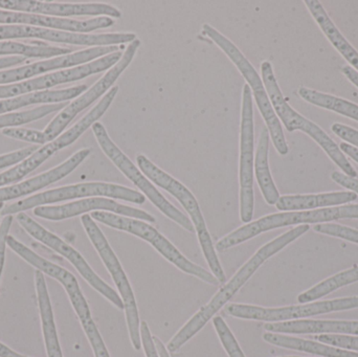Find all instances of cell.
<instances>
[{"instance_id":"c3c4849f","label":"cell","mask_w":358,"mask_h":357,"mask_svg":"<svg viewBox=\"0 0 358 357\" xmlns=\"http://www.w3.org/2000/svg\"><path fill=\"white\" fill-rule=\"evenodd\" d=\"M0 357H29L22 356V354H17V352L13 351L12 349L4 345V344L0 343Z\"/></svg>"},{"instance_id":"484cf974","label":"cell","mask_w":358,"mask_h":357,"mask_svg":"<svg viewBox=\"0 0 358 357\" xmlns=\"http://www.w3.org/2000/svg\"><path fill=\"white\" fill-rule=\"evenodd\" d=\"M87 90L86 85L73 86L71 88L59 90H44V92H33L23 94L15 98L2 99L0 100V115H8L12 111L22 107L36 104H60L66 101L78 98Z\"/></svg>"},{"instance_id":"ba28073f","label":"cell","mask_w":358,"mask_h":357,"mask_svg":"<svg viewBox=\"0 0 358 357\" xmlns=\"http://www.w3.org/2000/svg\"><path fill=\"white\" fill-rule=\"evenodd\" d=\"M117 92H119V86H113L101 99L100 102L90 112L86 113L80 121H78L73 127L69 128L67 131L63 132L56 140L37 149L31 156L27 157L18 165L10 168L3 173H0V188L20 182L25 176L35 171L44 161L56 154L58 151L71 146L76 140H79L80 136L84 132L87 131L88 128L92 127V125L96 124L108 110L109 107L115 101Z\"/></svg>"},{"instance_id":"f546056e","label":"cell","mask_w":358,"mask_h":357,"mask_svg":"<svg viewBox=\"0 0 358 357\" xmlns=\"http://www.w3.org/2000/svg\"><path fill=\"white\" fill-rule=\"evenodd\" d=\"M299 96L310 104L334 111L358 122V105L355 103L306 87H301L299 89Z\"/></svg>"},{"instance_id":"ffe728a7","label":"cell","mask_w":358,"mask_h":357,"mask_svg":"<svg viewBox=\"0 0 358 357\" xmlns=\"http://www.w3.org/2000/svg\"><path fill=\"white\" fill-rule=\"evenodd\" d=\"M6 245L19 257L22 258L25 262H27L29 265L33 266L36 270L41 272L42 274L52 277V279L58 281L64 287L78 318L85 316V314H92L87 301H86L83 293L80 289L79 283L71 272H69L65 268H61V266L57 265V264L52 263V262L48 261V260L44 259L43 257L38 255L35 252L31 251V249L25 247L24 245L19 242L17 239L10 236V235L6 238Z\"/></svg>"},{"instance_id":"7402d4cb","label":"cell","mask_w":358,"mask_h":357,"mask_svg":"<svg viewBox=\"0 0 358 357\" xmlns=\"http://www.w3.org/2000/svg\"><path fill=\"white\" fill-rule=\"evenodd\" d=\"M92 150L90 149H81V150L71 155L69 159L63 161L61 165L52 168L50 171L39 174L35 177L29 178L22 182H17L15 184H10L8 187L0 188V203L14 201V199L20 198V197L27 196V195L33 194L50 184H55L59 180H63L67 175L75 171L88 156H90Z\"/></svg>"},{"instance_id":"3957f363","label":"cell","mask_w":358,"mask_h":357,"mask_svg":"<svg viewBox=\"0 0 358 357\" xmlns=\"http://www.w3.org/2000/svg\"><path fill=\"white\" fill-rule=\"evenodd\" d=\"M341 219H358V205H340V207H324V209L310 210V211L283 212L264 216L256 221L246 224L238 230L221 239L215 245V249L224 252L236 245L250 240L254 237L289 226H302L310 224H327Z\"/></svg>"},{"instance_id":"60d3db41","label":"cell","mask_w":358,"mask_h":357,"mask_svg":"<svg viewBox=\"0 0 358 357\" xmlns=\"http://www.w3.org/2000/svg\"><path fill=\"white\" fill-rule=\"evenodd\" d=\"M331 129L338 138L344 140L347 144L357 147L358 149V131L357 129L340 123L334 124Z\"/></svg>"},{"instance_id":"603a6c76","label":"cell","mask_w":358,"mask_h":357,"mask_svg":"<svg viewBox=\"0 0 358 357\" xmlns=\"http://www.w3.org/2000/svg\"><path fill=\"white\" fill-rule=\"evenodd\" d=\"M267 333L287 335H343L358 337L357 321L301 320L267 323Z\"/></svg>"},{"instance_id":"277c9868","label":"cell","mask_w":358,"mask_h":357,"mask_svg":"<svg viewBox=\"0 0 358 357\" xmlns=\"http://www.w3.org/2000/svg\"><path fill=\"white\" fill-rule=\"evenodd\" d=\"M136 163H138L141 171L148 180L167 191L172 196L176 197L180 205L185 207V211L189 214V220L197 233L198 240H199L206 263L210 266V270H212L213 275L216 277L217 280L220 283L225 282L227 276L223 272L222 266H221L218 256L215 251L212 237L206 228V221H204L197 199L185 184H181L173 176L155 165L146 155L138 154L136 156Z\"/></svg>"},{"instance_id":"30bf717a","label":"cell","mask_w":358,"mask_h":357,"mask_svg":"<svg viewBox=\"0 0 358 357\" xmlns=\"http://www.w3.org/2000/svg\"><path fill=\"white\" fill-rule=\"evenodd\" d=\"M81 222L88 238L92 241V245L98 252L103 263L106 266L109 274L113 277V282L115 283L117 289H119L122 301L124 303L130 340H131L134 349L138 351L142 348L140 316H138V305H136V298H134L129 279L126 276L125 272L122 268L121 262L119 261L115 252L109 245L106 237L104 236L101 228L96 226L92 216L85 214V215L82 216Z\"/></svg>"},{"instance_id":"f35d334b","label":"cell","mask_w":358,"mask_h":357,"mask_svg":"<svg viewBox=\"0 0 358 357\" xmlns=\"http://www.w3.org/2000/svg\"><path fill=\"white\" fill-rule=\"evenodd\" d=\"M37 149V147H27V148L20 149V150L13 151V152L0 155V170L12 167L14 165H18L19 163L24 161L25 159L31 156Z\"/></svg>"},{"instance_id":"bcb514c9","label":"cell","mask_w":358,"mask_h":357,"mask_svg":"<svg viewBox=\"0 0 358 357\" xmlns=\"http://www.w3.org/2000/svg\"><path fill=\"white\" fill-rule=\"evenodd\" d=\"M343 73L350 80L351 83L355 84L358 88V71H355L352 67L349 66V65H347V66L343 68Z\"/></svg>"},{"instance_id":"ee69618b","label":"cell","mask_w":358,"mask_h":357,"mask_svg":"<svg viewBox=\"0 0 358 357\" xmlns=\"http://www.w3.org/2000/svg\"><path fill=\"white\" fill-rule=\"evenodd\" d=\"M25 61H27V58L21 56L3 57V58H0V69L15 66V65L25 62Z\"/></svg>"},{"instance_id":"d6986e66","label":"cell","mask_w":358,"mask_h":357,"mask_svg":"<svg viewBox=\"0 0 358 357\" xmlns=\"http://www.w3.org/2000/svg\"><path fill=\"white\" fill-rule=\"evenodd\" d=\"M0 8L12 12L29 13L66 18L71 16H96L121 18L119 8L106 3H60L37 0H0Z\"/></svg>"},{"instance_id":"7dc6e473","label":"cell","mask_w":358,"mask_h":357,"mask_svg":"<svg viewBox=\"0 0 358 357\" xmlns=\"http://www.w3.org/2000/svg\"><path fill=\"white\" fill-rule=\"evenodd\" d=\"M153 341H155V347H157L159 357H171L170 356L169 351H168L167 348L165 347L163 342H162L159 337H153Z\"/></svg>"},{"instance_id":"9a60e30c","label":"cell","mask_w":358,"mask_h":357,"mask_svg":"<svg viewBox=\"0 0 358 357\" xmlns=\"http://www.w3.org/2000/svg\"><path fill=\"white\" fill-rule=\"evenodd\" d=\"M122 56H123L122 50H119L79 66L61 69L41 77L20 82V83L0 85V100L33 94V92H44V89H48L61 84L79 81L90 75L109 71L121 60Z\"/></svg>"},{"instance_id":"8fae6325","label":"cell","mask_w":358,"mask_h":357,"mask_svg":"<svg viewBox=\"0 0 358 357\" xmlns=\"http://www.w3.org/2000/svg\"><path fill=\"white\" fill-rule=\"evenodd\" d=\"M255 121L252 90L244 84L242 90L241 128H240V218L252 222L255 209Z\"/></svg>"},{"instance_id":"e0dca14e","label":"cell","mask_w":358,"mask_h":357,"mask_svg":"<svg viewBox=\"0 0 358 357\" xmlns=\"http://www.w3.org/2000/svg\"><path fill=\"white\" fill-rule=\"evenodd\" d=\"M96 211L110 212L117 215L134 218V219L143 220L150 224L157 221V219L146 211L121 205L113 199L105 198V197H92V198L81 199V201L61 205L38 207L34 209V215L43 219L52 220V221H60V220L69 219L76 216L85 215L88 212Z\"/></svg>"},{"instance_id":"4fadbf2b","label":"cell","mask_w":358,"mask_h":357,"mask_svg":"<svg viewBox=\"0 0 358 357\" xmlns=\"http://www.w3.org/2000/svg\"><path fill=\"white\" fill-rule=\"evenodd\" d=\"M17 221L20 224L21 228L29 235L33 237L36 240L39 241L42 245H46L50 247L52 251L58 253L59 255L64 257L65 259L69 260L73 268L79 272V274L83 277L84 280L92 287L96 289L98 293H100L103 297L106 298L108 301H110L115 307L119 309H124V303L122 301V298L117 295L115 289H111L108 284L104 282L96 272L90 268V264L84 259L83 256L76 251L71 245L65 242L64 240L60 237L55 235L54 233L50 232L41 224L36 222L33 218L29 217L24 212L22 213L17 214Z\"/></svg>"},{"instance_id":"7bdbcfd3","label":"cell","mask_w":358,"mask_h":357,"mask_svg":"<svg viewBox=\"0 0 358 357\" xmlns=\"http://www.w3.org/2000/svg\"><path fill=\"white\" fill-rule=\"evenodd\" d=\"M331 178L336 184L348 189V190L352 191V192L357 193L358 195L357 178L349 177V176L345 175L344 173H341V172H334V173L331 174Z\"/></svg>"},{"instance_id":"ab89813d","label":"cell","mask_w":358,"mask_h":357,"mask_svg":"<svg viewBox=\"0 0 358 357\" xmlns=\"http://www.w3.org/2000/svg\"><path fill=\"white\" fill-rule=\"evenodd\" d=\"M13 220H14L13 215L6 216L0 224V280H1L4 259H6V238H8Z\"/></svg>"},{"instance_id":"52a82bcc","label":"cell","mask_w":358,"mask_h":357,"mask_svg":"<svg viewBox=\"0 0 358 357\" xmlns=\"http://www.w3.org/2000/svg\"><path fill=\"white\" fill-rule=\"evenodd\" d=\"M90 216L92 219L101 222L105 226L129 233V234L134 235V236L150 243L164 258L174 264L181 272L196 277L210 285L220 284L214 275L206 272L201 266L187 260L164 235H162L157 228H153L146 221L117 215L110 212H92Z\"/></svg>"},{"instance_id":"8d00e7d4","label":"cell","mask_w":358,"mask_h":357,"mask_svg":"<svg viewBox=\"0 0 358 357\" xmlns=\"http://www.w3.org/2000/svg\"><path fill=\"white\" fill-rule=\"evenodd\" d=\"M315 340L320 343L326 344V345L358 351V337L343 335H320L315 337Z\"/></svg>"},{"instance_id":"f907efd6","label":"cell","mask_w":358,"mask_h":357,"mask_svg":"<svg viewBox=\"0 0 358 357\" xmlns=\"http://www.w3.org/2000/svg\"><path fill=\"white\" fill-rule=\"evenodd\" d=\"M284 357H301V356H284Z\"/></svg>"},{"instance_id":"5b68a950","label":"cell","mask_w":358,"mask_h":357,"mask_svg":"<svg viewBox=\"0 0 358 357\" xmlns=\"http://www.w3.org/2000/svg\"><path fill=\"white\" fill-rule=\"evenodd\" d=\"M202 34L218 45V48L229 57V60L235 64L238 71L243 75L246 84L250 86L252 94H254L259 111L266 124V128L268 129L273 146L277 149L279 154L283 155V156L288 154L289 148H288V144L286 142L285 136H284L281 122L275 115V109H273L268 94H267L266 88L263 84L262 78L259 75L258 71L246 59L243 52L229 38L225 37L212 25L204 23L202 25Z\"/></svg>"},{"instance_id":"4dcf8cb0","label":"cell","mask_w":358,"mask_h":357,"mask_svg":"<svg viewBox=\"0 0 358 357\" xmlns=\"http://www.w3.org/2000/svg\"><path fill=\"white\" fill-rule=\"evenodd\" d=\"M357 282H358V266L326 279L325 281L315 285L309 291L301 293L298 297V301L301 304L311 303V302L317 301L342 287Z\"/></svg>"},{"instance_id":"f1b7e54d","label":"cell","mask_w":358,"mask_h":357,"mask_svg":"<svg viewBox=\"0 0 358 357\" xmlns=\"http://www.w3.org/2000/svg\"><path fill=\"white\" fill-rule=\"evenodd\" d=\"M269 142H271V136H269L268 129L263 127L259 138L258 146H257L256 156H255V173L265 201L268 205H273L278 203L281 196L269 169Z\"/></svg>"},{"instance_id":"d6a6232c","label":"cell","mask_w":358,"mask_h":357,"mask_svg":"<svg viewBox=\"0 0 358 357\" xmlns=\"http://www.w3.org/2000/svg\"><path fill=\"white\" fill-rule=\"evenodd\" d=\"M67 105L69 104H66V103H60V104H46L43 105V106L37 107V108L31 109V110L0 115V129L18 127V126L37 121V119L45 117L46 115H50V113L62 110Z\"/></svg>"},{"instance_id":"b9f144b4","label":"cell","mask_w":358,"mask_h":357,"mask_svg":"<svg viewBox=\"0 0 358 357\" xmlns=\"http://www.w3.org/2000/svg\"><path fill=\"white\" fill-rule=\"evenodd\" d=\"M141 340H142V346L144 347L146 357H159L150 329L146 322H142L141 324Z\"/></svg>"},{"instance_id":"2e32d148","label":"cell","mask_w":358,"mask_h":357,"mask_svg":"<svg viewBox=\"0 0 358 357\" xmlns=\"http://www.w3.org/2000/svg\"><path fill=\"white\" fill-rule=\"evenodd\" d=\"M36 39L56 43L71 44L83 46H111L117 44L131 43L138 39L134 33L78 34L69 31H55L21 24H0V41L12 39Z\"/></svg>"},{"instance_id":"d590c367","label":"cell","mask_w":358,"mask_h":357,"mask_svg":"<svg viewBox=\"0 0 358 357\" xmlns=\"http://www.w3.org/2000/svg\"><path fill=\"white\" fill-rule=\"evenodd\" d=\"M313 230L320 234L329 235L358 245V231L349 226L336 224H315Z\"/></svg>"},{"instance_id":"681fc988","label":"cell","mask_w":358,"mask_h":357,"mask_svg":"<svg viewBox=\"0 0 358 357\" xmlns=\"http://www.w3.org/2000/svg\"><path fill=\"white\" fill-rule=\"evenodd\" d=\"M3 207H4L3 203H0V212H1V210L3 209Z\"/></svg>"},{"instance_id":"4316f807","label":"cell","mask_w":358,"mask_h":357,"mask_svg":"<svg viewBox=\"0 0 358 357\" xmlns=\"http://www.w3.org/2000/svg\"><path fill=\"white\" fill-rule=\"evenodd\" d=\"M309 12L313 15L315 20L317 21L319 27H321L326 37L331 42L332 45L340 52V54L346 59L347 62L351 64L352 68L358 71V52L349 43L348 40L343 36L340 29L334 24V21L330 18L328 13L326 12L321 2L317 0H306L305 1Z\"/></svg>"},{"instance_id":"7a4b0ae2","label":"cell","mask_w":358,"mask_h":357,"mask_svg":"<svg viewBox=\"0 0 358 357\" xmlns=\"http://www.w3.org/2000/svg\"><path fill=\"white\" fill-rule=\"evenodd\" d=\"M261 73H262V81L266 88L267 94L271 105L275 109V115L279 117L280 122L284 124L287 131L294 132L296 130H301L308 134L315 143L321 146V148L327 153L328 156L336 163L340 169L343 170L345 175L349 177L357 178V170L351 165L350 161L345 156L340 146L322 129L320 126L313 122L309 121L306 117L294 110L286 99L284 98L279 84L275 79L273 73V65L268 61H264L261 64Z\"/></svg>"},{"instance_id":"cb8c5ba5","label":"cell","mask_w":358,"mask_h":357,"mask_svg":"<svg viewBox=\"0 0 358 357\" xmlns=\"http://www.w3.org/2000/svg\"><path fill=\"white\" fill-rule=\"evenodd\" d=\"M358 195L352 191L322 193L310 195H286L281 196L275 207L282 212L310 211L324 207H340L357 201Z\"/></svg>"},{"instance_id":"9c48e42d","label":"cell","mask_w":358,"mask_h":357,"mask_svg":"<svg viewBox=\"0 0 358 357\" xmlns=\"http://www.w3.org/2000/svg\"><path fill=\"white\" fill-rule=\"evenodd\" d=\"M92 131H94V136H96V142L99 146L102 149L104 154L115 163V167L128 178L134 182V186L138 187L145 196L164 214L167 216L169 219L173 220L174 222L179 224L181 228L189 232L193 233L195 231L193 224H192L189 218L185 216L182 212L179 211L178 207H174L157 188L155 184L151 182L150 180L146 177L138 169L136 165L130 161L129 157L115 145V143L111 140L107 132L106 128L104 125L96 122V124L92 125Z\"/></svg>"},{"instance_id":"6da1fadb","label":"cell","mask_w":358,"mask_h":357,"mask_svg":"<svg viewBox=\"0 0 358 357\" xmlns=\"http://www.w3.org/2000/svg\"><path fill=\"white\" fill-rule=\"evenodd\" d=\"M308 224L298 226L292 230L288 231L285 234L273 239L267 245H263L257 253L236 272L227 284L223 285L213 299L201 308L180 330L176 333V337L169 342L167 350L169 352H178L185 343L189 341L194 335H197L213 316L225 305L229 303L234 296L241 289V287L250 280V277L258 270V268L269 258L281 252L284 247L300 238L302 235L309 231Z\"/></svg>"},{"instance_id":"d4e9b609","label":"cell","mask_w":358,"mask_h":357,"mask_svg":"<svg viewBox=\"0 0 358 357\" xmlns=\"http://www.w3.org/2000/svg\"><path fill=\"white\" fill-rule=\"evenodd\" d=\"M35 287L46 354L48 357H63L45 278L39 270L35 272Z\"/></svg>"},{"instance_id":"e575fe53","label":"cell","mask_w":358,"mask_h":357,"mask_svg":"<svg viewBox=\"0 0 358 357\" xmlns=\"http://www.w3.org/2000/svg\"><path fill=\"white\" fill-rule=\"evenodd\" d=\"M79 320L81 322L82 327H83L84 333H85L86 337L90 341V346L94 350V357H110L104 341H103L102 337L99 333L98 327L96 326V323L92 320V314L82 316Z\"/></svg>"},{"instance_id":"74e56055","label":"cell","mask_w":358,"mask_h":357,"mask_svg":"<svg viewBox=\"0 0 358 357\" xmlns=\"http://www.w3.org/2000/svg\"><path fill=\"white\" fill-rule=\"evenodd\" d=\"M2 134L14 140H23L31 144L44 145L43 134L40 130L10 127L2 130Z\"/></svg>"},{"instance_id":"f6af8a7d","label":"cell","mask_w":358,"mask_h":357,"mask_svg":"<svg viewBox=\"0 0 358 357\" xmlns=\"http://www.w3.org/2000/svg\"><path fill=\"white\" fill-rule=\"evenodd\" d=\"M340 149L343 151V153L348 155L350 159L353 161H357L358 163V149L357 147L351 146V145L347 144V143H342L340 145Z\"/></svg>"},{"instance_id":"ac0fdd59","label":"cell","mask_w":358,"mask_h":357,"mask_svg":"<svg viewBox=\"0 0 358 357\" xmlns=\"http://www.w3.org/2000/svg\"><path fill=\"white\" fill-rule=\"evenodd\" d=\"M120 46H96V48H87V50H79L71 52L65 56L56 57V58L48 59L40 61L33 64L24 65L17 68L8 69V71H0V85H10V84L20 83L21 81H27L31 78L48 73V71H59V69L71 68L86 64L96 59L102 58L113 52H119Z\"/></svg>"},{"instance_id":"1f68e13d","label":"cell","mask_w":358,"mask_h":357,"mask_svg":"<svg viewBox=\"0 0 358 357\" xmlns=\"http://www.w3.org/2000/svg\"><path fill=\"white\" fill-rule=\"evenodd\" d=\"M73 52L69 48H59L50 46L48 44L20 43L15 41H0V56H21L24 58H56V57L65 56Z\"/></svg>"},{"instance_id":"7c38bea8","label":"cell","mask_w":358,"mask_h":357,"mask_svg":"<svg viewBox=\"0 0 358 357\" xmlns=\"http://www.w3.org/2000/svg\"><path fill=\"white\" fill-rule=\"evenodd\" d=\"M140 46V39H136L131 43H129V45L126 48L121 60L113 68L109 69L96 83H94L90 89L82 94L79 98L69 103L59 115H57L50 121V123L44 128V130H42L44 144L56 140L81 111L94 104L99 98L105 96L108 92V89L113 87L115 81L131 64Z\"/></svg>"},{"instance_id":"8992f818","label":"cell","mask_w":358,"mask_h":357,"mask_svg":"<svg viewBox=\"0 0 358 357\" xmlns=\"http://www.w3.org/2000/svg\"><path fill=\"white\" fill-rule=\"evenodd\" d=\"M92 197L121 199L136 205H143L146 201V196L144 194L127 187L108 184V182H83V184L52 189L40 194L34 195L29 198L10 203L3 207L0 212V216L6 217L14 214L22 213L27 210L52 205V203H62V201L77 198H92Z\"/></svg>"},{"instance_id":"83f0119b","label":"cell","mask_w":358,"mask_h":357,"mask_svg":"<svg viewBox=\"0 0 358 357\" xmlns=\"http://www.w3.org/2000/svg\"><path fill=\"white\" fill-rule=\"evenodd\" d=\"M263 340L271 345L286 349L296 350V351L306 352L324 357H358L357 352L343 348L334 347L326 344L317 342L308 341V340L298 339V337H288V335H279V333H266L263 335Z\"/></svg>"},{"instance_id":"44dd1931","label":"cell","mask_w":358,"mask_h":357,"mask_svg":"<svg viewBox=\"0 0 358 357\" xmlns=\"http://www.w3.org/2000/svg\"><path fill=\"white\" fill-rule=\"evenodd\" d=\"M0 24H21L69 33L88 34L96 29H107L115 24L110 17H94L88 20L59 18L29 13L0 10Z\"/></svg>"},{"instance_id":"5bb4252c","label":"cell","mask_w":358,"mask_h":357,"mask_svg":"<svg viewBox=\"0 0 358 357\" xmlns=\"http://www.w3.org/2000/svg\"><path fill=\"white\" fill-rule=\"evenodd\" d=\"M355 308H358V297L311 302L309 304H300V305L281 308H263L258 306L244 305V304H229L227 307V312L234 318L279 323L302 320L309 316L355 309Z\"/></svg>"},{"instance_id":"836d02e7","label":"cell","mask_w":358,"mask_h":357,"mask_svg":"<svg viewBox=\"0 0 358 357\" xmlns=\"http://www.w3.org/2000/svg\"><path fill=\"white\" fill-rule=\"evenodd\" d=\"M213 324H214L217 335H218L219 340H220L223 348L227 351V356L229 357H245L241 348H240L239 344H238L237 340L234 337L233 333H231L224 320L221 316H216V318L213 319Z\"/></svg>"}]
</instances>
